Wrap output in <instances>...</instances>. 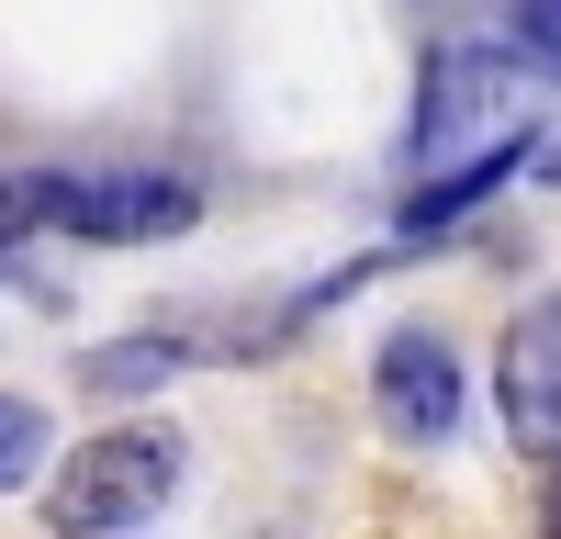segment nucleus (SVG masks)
<instances>
[{"label": "nucleus", "mask_w": 561, "mask_h": 539, "mask_svg": "<svg viewBox=\"0 0 561 539\" xmlns=\"http://www.w3.org/2000/svg\"><path fill=\"white\" fill-rule=\"evenodd\" d=\"M517 158H528V124L505 135V147H483V158H460L449 180H427V192L404 203V237H438V225H460V214H472V203L494 192V180H517Z\"/></svg>", "instance_id": "423d86ee"}, {"label": "nucleus", "mask_w": 561, "mask_h": 539, "mask_svg": "<svg viewBox=\"0 0 561 539\" xmlns=\"http://www.w3.org/2000/svg\"><path fill=\"white\" fill-rule=\"evenodd\" d=\"M517 57L561 79V0H517Z\"/></svg>", "instance_id": "1a4fd4ad"}, {"label": "nucleus", "mask_w": 561, "mask_h": 539, "mask_svg": "<svg viewBox=\"0 0 561 539\" xmlns=\"http://www.w3.org/2000/svg\"><path fill=\"white\" fill-rule=\"evenodd\" d=\"M494 404H505V427H517V449H561V293H539L517 326H505L494 348Z\"/></svg>", "instance_id": "39448f33"}, {"label": "nucleus", "mask_w": 561, "mask_h": 539, "mask_svg": "<svg viewBox=\"0 0 561 539\" xmlns=\"http://www.w3.org/2000/svg\"><path fill=\"white\" fill-rule=\"evenodd\" d=\"M370 416H382L404 449H438L460 427V348L438 326H393L382 359H370Z\"/></svg>", "instance_id": "20e7f679"}, {"label": "nucleus", "mask_w": 561, "mask_h": 539, "mask_svg": "<svg viewBox=\"0 0 561 539\" xmlns=\"http://www.w3.org/2000/svg\"><path fill=\"white\" fill-rule=\"evenodd\" d=\"M34 472H45V404L0 393V494H12V483H34Z\"/></svg>", "instance_id": "6e6552de"}, {"label": "nucleus", "mask_w": 561, "mask_h": 539, "mask_svg": "<svg viewBox=\"0 0 561 539\" xmlns=\"http://www.w3.org/2000/svg\"><path fill=\"white\" fill-rule=\"evenodd\" d=\"M180 359H192V337H169V326H147V337H124V348H90V393H147V382H169Z\"/></svg>", "instance_id": "0eeeda50"}, {"label": "nucleus", "mask_w": 561, "mask_h": 539, "mask_svg": "<svg viewBox=\"0 0 561 539\" xmlns=\"http://www.w3.org/2000/svg\"><path fill=\"white\" fill-rule=\"evenodd\" d=\"M517 113V45H438L427 79H415V158H449V147H505Z\"/></svg>", "instance_id": "7ed1b4c3"}, {"label": "nucleus", "mask_w": 561, "mask_h": 539, "mask_svg": "<svg viewBox=\"0 0 561 539\" xmlns=\"http://www.w3.org/2000/svg\"><path fill=\"white\" fill-rule=\"evenodd\" d=\"M23 225H34L23 214V180H0V237H23Z\"/></svg>", "instance_id": "9b49d317"}, {"label": "nucleus", "mask_w": 561, "mask_h": 539, "mask_svg": "<svg viewBox=\"0 0 561 539\" xmlns=\"http://www.w3.org/2000/svg\"><path fill=\"white\" fill-rule=\"evenodd\" d=\"M539 539H561V449L539 461Z\"/></svg>", "instance_id": "9d476101"}, {"label": "nucleus", "mask_w": 561, "mask_h": 539, "mask_svg": "<svg viewBox=\"0 0 561 539\" xmlns=\"http://www.w3.org/2000/svg\"><path fill=\"white\" fill-rule=\"evenodd\" d=\"M23 214L79 248H158L203 214V192L169 169H45V180H23Z\"/></svg>", "instance_id": "f03ea898"}, {"label": "nucleus", "mask_w": 561, "mask_h": 539, "mask_svg": "<svg viewBox=\"0 0 561 539\" xmlns=\"http://www.w3.org/2000/svg\"><path fill=\"white\" fill-rule=\"evenodd\" d=\"M180 427H102V438H79L57 472H45V528L57 539H124V528H147L169 494H180Z\"/></svg>", "instance_id": "f257e3e1"}]
</instances>
